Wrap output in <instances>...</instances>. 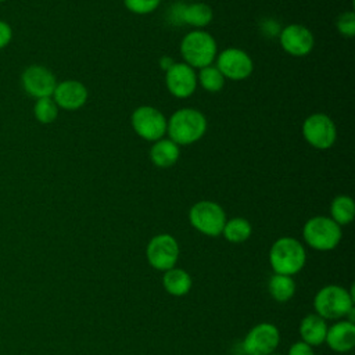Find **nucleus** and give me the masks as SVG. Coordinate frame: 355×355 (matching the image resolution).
Segmentation results:
<instances>
[{
    "label": "nucleus",
    "mask_w": 355,
    "mask_h": 355,
    "mask_svg": "<svg viewBox=\"0 0 355 355\" xmlns=\"http://www.w3.org/2000/svg\"><path fill=\"white\" fill-rule=\"evenodd\" d=\"M305 261V248L294 237H280L270 247L269 262L275 273L293 276L304 268Z\"/></svg>",
    "instance_id": "nucleus-2"
},
{
    "label": "nucleus",
    "mask_w": 355,
    "mask_h": 355,
    "mask_svg": "<svg viewBox=\"0 0 355 355\" xmlns=\"http://www.w3.org/2000/svg\"><path fill=\"white\" fill-rule=\"evenodd\" d=\"M207 130V119L202 112L194 108H180L166 121V133L178 146L198 141Z\"/></svg>",
    "instance_id": "nucleus-1"
},
{
    "label": "nucleus",
    "mask_w": 355,
    "mask_h": 355,
    "mask_svg": "<svg viewBox=\"0 0 355 355\" xmlns=\"http://www.w3.org/2000/svg\"><path fill=\"white\" fill-rule=\"evenodd\" d=\"M279 40L282 49L294 57L309 54L315 43L312 32L300 24H290L284 26L279 35Z\"/></svg>",
    "instance_id": "nucleus-14"
},
{
    "label": "nucleus",
    "mask_w": 355,
    "mask_h": 355,
    "mask_svg": "<svg viewBox=\"0 0 355 355\" xmlns=\"http://www.w3.org/2000/svg\"><path fill=\"white\" fill-rule=\"evenodd\" d=\"M21 85L26 94L37 100L53 96L57 86V79L49 68L33 64L26 67L21 73Z\"/></svg>",
    "instance_id": "nucleus-11"
},
{
    "label": "nucleus",
    "mask_w": 355,
    "mask_h": 355,
    "mask_svg": "<svg viewBox=\"0 0 355 355\" xmlns=\"http://www.w3.org/2000/svg\"><path fill=\"white\" fill-rule=\"evenodd\" d=\"M355 204L349 196H337L330 204V218L337 225H348L354 220Z\"/></svg>",
    "instance_id": "nucleus-22"
},
{
    "label": "nucleus",
    "mask_w": 355,
    "mask_h": 355,
    "mask_svg": "<svg viewBox=\"0 0 355 355\" xmlns=\"http://www.w3.org/2000/svg\"><path fill=\"white\" fill-rule=\"evenodd\" d=\"M336 26L343 36L352 37L355 35V14L352 11L341 12L337 18Z\"/></svg>",
    "instance_id": "nucleus-27"
},
{
    "label": "nucleus",
    "mask_w": 355,
    "mask_h": 355,
    "mask_svg": "<svg viewBox=\"0 0 355 355\" xmlns=\"http://www.w3.org/2000/svg\"><path fill=\"white\" fill-rule=\"evenodd\" d=\"M279 343V329L273 323L262 322L247 333L243 340V351L245 355H269L275 352Z\"/></svg>",
    "instance_id": "nucleus-10"
},
{
    "label": "nucleus",
    "mask_w": 355,
    "mask_h": 355,
    "mask_svg": "<svg viewBox=\"0 0 355 355\" xmlns=\"http://www.w3.org/2000/svg\"><path fill=\"white\" fill-rule=\"evenodd\" d=\"M252 227L251 223L244 219V218H232L229 220H226L222 234L225 236V239L233 244H240L244 243L245 240H248V237L251 236Z\"/></svg>",
    "instance_id": "nucleus-23"
},
{
    "label": "nucleus",
    "mask_w": 355,
    "mask_h": 355,
    "mask_svg": "<svg viewBox=\"0 0 355 355\" xmlns=\"http://www.w3.org/2000/svg\"><path fill=\"white\" fill-rule=\"evenodd\" d=\"M197 82H200L202 89H205L207 92L216 93L223 87L225 78L216 67L207 65L204 68H200V72L197 75Z\"/></svg>",
    "instance_id": "nucleus-24"
},
{
    "label": "nucleus",
    "mask_w": 355,
    "mask_h": 355,
    "mask_svg": "<svg viewBox=\"0 0 355 355\" xmlns=\"http://www.w3.org/2000/svg\"><path fill=\"white\" fill-rule=\"evenodd\" d=\"M354 286L351 287V291L347 288L337 286V284H329L322 287L315 298H313V308L316 311V315L326 319H340L345 318L347 313L354 308Z\"/></svg>",
    "instance_id": "nucleus-3"
},
{
    "label": "nucleus",
    "mask_w": 355,
    "mask_h": 355,
    "mask_svg": "<svg viewBox=\"0 0 355 355\" xmlns=\"http://www.w3.org/2000/svg\"><path fill=\"white\" fill-rule=\"evenodd\" d=\"M165 85L176 98L190 97L197 87V73L184 62H175L165 72Z\"/></svg>",
    "instance_id": "nucleus-13"
},
{
    "label": "nucleus",
    "mask_w": 355,
    "mask_h": 355,
    "mask_svg": "<svg viewBox=\"0 0 355 355\" xmlns=\"http://www.w3.org/2000/svg\"><path fill=\"white\" fill-rule=\"evenodd\" d=\"M148 263L157 270H168L175 268L179 258V244L176 239L168 233L154 236L146 250Z\"/></svg>",
    "instance_id": "nucleus-9"
},
{
    "label": "nucleus",
    "mask_w": 355,
    "mask_h": 355,
    "mask_svg": "<svg viewBox=\"0 0 355 355\" xmlns=\"http://www.w3.org/2000/svg\"><path fill=\"white\" fill-rule=\"evenodd\" d=\"M3 1H6V0H0V3H3Z\"/></svg>",
    "instance_id": "nucleus-33"
},
{
    "label": "nucleus",
    "mask_w": 355,
    "mask_h": 355,
    "mask_svg": "<svg viewBox=\"0 0 355 355\" xmlns=\"http://www.w3.org/2000/svg\"><path fill=\"white\" fill-rule=\"evenodd\" d=\"M326 344L336 352H348L355 345V324L348 320L337 322L327 327Z\"/></svg>",
    "instance_id": "nucleus-16"
},
{
    "label": "nucleus",
    "mask_w": 355,
    "mask_h": 355,
    "mask_svg": "<svg viewBox=\"0 0 355 355\" xmlns=\"http://www.w3.org/2000/svg\"><path fill=\"white\" fill-rule=\"evenodd\" d=\"M268 290L272 298L277 302H287L295 293V282L291 276L275 273L268 283Z\"/></svg>",
    "instance_id": "nucleus-21"
},
{
    "label": "nucleus",
    "mask_w": 355,
    "mask_h": 355,
    "mask_svg": "<svg viewBox=\"0 0 355 355\" xmlns=\"http://www.w3.org/2000/svg\"><path fill=\"white\" fill-rule=\"evenodd\" d=\"M302 135L308 144L318 150L330 148L337 137V129L331 118L322 112L306 116L302 123Z\"/></svg>",
    "instance_id": "nucleus-8"
},
{
    "label": "nucleus",
    "mask_w": 355,
    "mask_h": 355,
    "mask_svg": "<svg viewBox=\"0 0 355 355\" xmlns=\"http://www.w3.org/2000/svg\"><path fill=\"white\" fill-rule=\"evenodd\" d=\"M326 333H327L326 320L316 313L306 315L300 323V334L302 338L301 341L309 344L311 347H316L324 343Z\"/></svg>",
    "instance_id": "nucleus-17"
},
{
    "label": "nucleus",
    "mask_w": 355,
    "mask_h": 355,
    "mask_svg": "<svg viewBox=\"0 0 355 355\" xmlns=\"http://www.w3.org/2000/svg\"><path fill=\"white\" fill-rule=\"evenodd\" d=\"M162 286L171 295L180 297L191 288V277L184 269L171 268L162 276Z\"/></svg>",
    "instance_id": "nucleus-20"
},
{
    "label": "nucleus",
    "mask_w": 355,
    "mask_h": 355,
    "mask_svg": "<svg viewBox=\"0 0 355 355\" xmlns=\"http://www.w3.org/2000/svg\"><path fill=\"white\" fill-rule=\"evenodd\" d=\"M216 68L220 71L223 78L243 80L252 73L254 62L244 50L229 47L218 55Z\"/></svg>",
    "instance_id": "nucleus-12"
},
{
    "label": "nucleus",
    "mask_w": 355,
    "mask_h": 355,
    "mask_svg": "<svg viewBox=\"0 0 355 355\" xmlns=\"http://www.w3.org/2000/svg\"><path fill=\"white\" fill-rule=\"evenodd\" d=\"M269 355H280V354H275V352H273V354H269Z\"/></svg>",
    "instance_id": "nucleus-31"
},
{
    "label": "nucleus",
    "mask_w": 355,
    "mask_h": 355,
    "mask_svg": "<svg viewBox=\"0 0 355 355\" xmlns=\"http://www.w3.org/2000/svg\"><path fill=\"white\" fill-rule=\"evenodd\" d=\"M175 64V61L171 58V57H162L161 60H159V65H161V68L166 72L172 65Z\"/></svg>",
    "instance_id": "nucleus-30"
},
{
    "label": "nucleus",
    "mask_w": 355,
    "mask_h": 355,
    "mask_svg": "<svg viewBox=\"0 0 355 355\" xmlns=\"http://www.w3.org/2000/svg\"><path fill=\"white\" fill-rule=\"evenodd\" d=\"M87 89L82 82L67 79L62 82H57L51 97L58 108L75 111L85 105V103L87 101Z\"/></svg>",
    "instance_id": "nucleus-15"
},
{
    "label": "nucleus",
    "mask_w": 355,
    "mask_h": 355,
    "mask_svg": "<svg viewBox=\"0 0 355 355\" xmlns=\"http://www.w3.org/2000/svg\"><path fill=\"white\" fill-rule=\"evenodd\" d=\"M305 243L318 251H330L341 240V227L329 216H313L302 229Z\"/></svg>",
    "instance_id": "nucleus-5"
},
{
    "label": "nucleus",
    "mask_w": 355,
    "mask_h": 355,
    "mask_svg": "<svg viewBox=\"0 0 355 355\" xmlns=\"http://www.w3.org/2000/svg\"><path fill=\"white\" fill-rule=\"evenodd\" d=\"M180 151L179 146L171 139H159L154 141L150 150V159L158 168H168L176 164L179 159Z\"/></svg>",
    "instance_id": "nucleus-18"
},
{
    "label": "nucleus",
    "mask_w": 355,
    "mask_h": 355,
    "mask_svg": "<svg viewBox=\"0 0 355 355\" xmlns=\"http://www.w3.org/2000/svg\"><path fill=\"white\" fill-rule=\"evenodd\" d=\"M189 220L191 226L200 233L216 237L222 234L223 226L226 223V215L218 202L202 200L190 208Z\"/></svg>",
    "instance_id": "nucleus-6"
},
{
    "label": "nucleus",
    "mask_w": 355,
    "mask_h": 355,
    "mask_svg": "<svg viewBox=\"0 0 355 355\" xmlns=\"http://www.w3.org/2000/svg\"><path fill=\"white\" fill-rule=\"evenodd\" d=\"M237 355H245V354H244V352H243V354H237Z\"/></svg>",
    "instance_id": "nucleus-32"
},
{
    "label": "nucleus",
    "mask_w": 355,
    "mask_h": 355,
    "mask_svg": "<svg viewBox=\"0 0 355 355\" xmlns=\"http://www.w3.org/2000/svg\"><path fill=\"white\" fill-rule=\"evenodd\" d=\"M179 21L196 28H204L212 21V10L205 3H190L180 6Z\"/></svg>",
    "instance_id": "nucleus-19"
},
{
    "label": "nucleus",
    "mask_w": 355,
    "mask_h": 355,
    "mask_svg": "<svg viewBox=\"0 0 355 355\" xmlns=\"http://www.w3.org/2000/svg\"><path fill=\"white\" fill-rule=\"evenodd\" d=\"M216 50L214 36L201 29L189 32L180 42V54L184 64L191 68H204L211 65L216 55Z\"/></svg>",
    "instance_id": "nucleus-4"
},
{
    "label": "nucleus",
    "mask_w": 355,
    "mask_h": 355,
    "mask_svg": "<svg viewBox=\"0 0 355 355\" xmlns=\"http://www.w3.org/2000/svg\"><path fill=\"white\" fill-rule=\"evenodd\" d=\"M130 122L133 130L147 141H157L166 133V118L151 105L137 107L130 116Z\"/></svg>",
    "instance_id": "nucleus-7"
},
{
    "label": "nucleus",
    "mask_w": 355,
    "mask_h": 355,
    "mask_svg": "<svg viewBox=\"0 0 355 355\" xmlns=\"http://www.w3.org/2000/svg\"><path fill=\"white\" fill-rule=\"evenodd\" d=\"M58 110L53 97H42L35 101L33 115L40 123H51L57 119Z\"/></svg>",
    "instance_id": "nucleus-25"
},
{
    "label": "nucleus",
    "mask_w": 355,
    "mask_h": 355,
    "mask_svg": "<svg viewBox=\"0 0 355 355\" xmlns=\"http://www.w3.org/2000/svg\"><path fill=\"white\" fill-rule=\"evenodd\" d=\"M288 355H313V349L309 344L304 341H297L290 347Z\"/></svg>",
    "instance_id": "nucleus-29"
},
{
    "label": "nucleus",
    "mask_w": 355,
    "mask_h": 355,
    "mask_svg": "<svg viewBox=\"0 0 355 355\" xmlns=\"http://www.w3.org/2000/svg\"><path fill=\"white\" fill-rule=\"evenodd\" d=\"M159 3L161 0H123L126 8L139 15L153 12L159 6Z\"/></svg>",
    "instance_id": "nucleus-26"
},
{
    "label": "nucleus",
    "mask_w": 355,
    "mask_h": 355,
    "mask_svg": "<svg viewBox=\"0 0 355 355\" xmlns=\"http://www.w3.org/2000/svg\"><path fill=\"white\" fill-rule=\"evenodd\" d=\"M12 39V28L8 22L0 19V50L6 49Z\"/></svg>",
    "instance_id": "nucleus-28"
}]
</instances>
